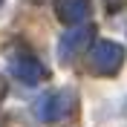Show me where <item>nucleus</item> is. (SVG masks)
<instances>
[{"label": "nucleus", "instance_id": "obj_1", "mask_svg": "<svg viewBox=\"0 0 127 127\" xmlns=\"http://www.w3.org/2000/svg\"><path fill=\"white\" fill-rule=\"evenodd\" d=\"M124 64V49L113 40H98L90 52V69L95 75H113Z\"/></svg>", "mask_w": 127, "mask_h": 127}, {"label": "nucleus", "instance_id": "obj_6", "mask_svg": "<svg viewBox=\"0 0 127 127\" xmlns=\"http://www.w3.org/2000/svg\"><path fill=\"white\" fill-rule=\"evenodd\" d=\"M3 95H6V81L0 78V98H3Z\"/></svg>", "mask_w": 127, "mask_h": 127}, {"label": "nucleus", "instance_id": "obj_5", "mask_svg": "<svg viewBox=\"0 0 127 127\" xmlns=\"http://www.w3.org/2000/svg\"><path fill=\"white\" fill-rule=\"evenodd\" d=\"M55 9L64 23H81L90 15V0H58Z\"/></svg>", "mask_w": 127, "mask_h": 127}, {"label": "nucleus", "instance_id": "obj_2", "mask_svg": "<svg viewBox=\"0 0 127 127\" xmlns=\"http://www.w3.org/2000/svg\"><path fill=\"white\" fill-rule=\"evenodd\" d=\"M72 98H75V95H72L69 90H58V93H52L49 98H43V101H40L38 119H40V121H61L64 116L69 113Z\"/></svg>", "mask_w": 127, "mask_h": 127}, {"label": "nucleus", "instance_id": "obj_4", "mask_svg": "<svg viewBox=\"0 0 127 127\" xmlns=\"http://www.w3.org/2000/svg\"><path fill=\"white\" fill-rule=\"evenodd\" d=\"M90 38H93V26H78V29L66 32L61 38V43H58V58L61 61H72V55L87 46Z\"/></svg>", "mask_w": 127, "mask_h": 127}, {"label": "nucleus", "instance_id": "obj_3", "mask_svg": "<svg viewBox=\"0 0 127 127\" xmlns=\"http://www.w3.org/2000/svg\"><path fill=\"white\" fill-rule=\"evenodd\" d=\"M9 69H12L15 78L23 81V84H38V81H43V75H46L43 64H40L38 58H32V55H15V58H9Z\"/></svg>", "mask_w": 127, "mask_h": 127}]
</instances>
